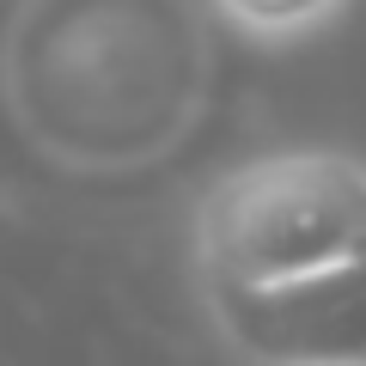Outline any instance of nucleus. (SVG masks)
Instances as JSON below:
<instances>
[{
	"instance_id": "1",
	"label": "nucleus",
	"mask_w": 366,
	"mask_h": 366,
	"mask_svg": "<svg viewBox=\"0 0 366 366\" xmlns=\"http://www.w3.org/2000/svg\"><path fill=\"white\" fill-rule=\"evenodd\" d=\"M0 86L43 159L122 177L183 147L214 61L189 0H19Z\"/></svg>"
},
{
	"instance_id": "2",
	"label": "nucleus",
	"mask_w": 366,
	"mask_h": 366,
	"mask_svg": "<svg viewBox=\"0 0 366 366\" xmlns=\"http://www.w3.org/2000/svg\"><path fill=\"white\" fill-rule=\"evenodd\" d=\"M366 244V165L330 147L262 153L196 202L202 281H287Z\"/></svg>"
},
{
	"instance_id": "3",
	"label": "nucleus",
	"mask_w": 366,
	"mask_h": 366,
	"mask_svg": "<svg viewBox=\"0 0 366 366\" xmlns=\"http://www.w3.org/2000/svg\"><path fill=\"white\" fill-rule=\"evenodd\" d=\"M202 305L244 366H366V244L287 281H202Z\"/></svg>"
},
{
	"instance_id": "4",
	"label": "nucleus",
	"mask_w": 366,
	"mask_h": 366,
	"mask_svg": "<svg viewBox=\"0 0 366 366\" xmlns=\"http://www.w3.org/2000/svg\"><path fill=\"white\" fill-rule=\"evenodd\" d=\"M226 25H238L257 43H293L305 31L330 25L342 0H214Z\"/></svg>"
}]
</instances>
